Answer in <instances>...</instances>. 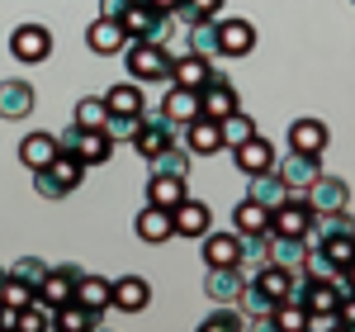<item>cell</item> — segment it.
I'll list each match as a JSON object with an SVG mask.
<instances>
[{
    "label": "cell",
    "instance_id": "obj_31",
    "mask_svg": "<svg viewBox=\"0 0 355 332\" xmlns=\"http://www.w3.org/2000/svg\"><path fill=\"white\" fill-rule=\"evenodd\" d=\"M105 105H110V114H142L147 110V95L137 90V81H123V85L105 90Z\"/></svg>",
    "mask_w": 355,
    "mask_h": 332
},
{
    "label": "cell",
    "instance_id": "obj_22",
    "mask_svg": "<svg viewBox=\"0 0 355 332\" xmlns=\"http://www.w3.org/2000/svg\"><path fill=\"white\" fill-rule=\"evenodd\" d=\"M147 304H152V285H147L142 276L114 280V308H119V313H142Z\"/></svg>",
    "mask_w": 355,
    "mask_h": 332
},
{
    "label": "cell",
    "instance_id": "obj_17",
    "mask_svg": "<svg viewBox=\"0 0 355 332\" xmlns=\"http://www.w3.org/2000/svg\"><path fill=\"white\" fill-rule=\"evenodd\" d=\"M246 181H251V185H246V194H251V199H256V204H266V209H279V204H284V199H289V185H284V176H279V171H256V176H246Z\"/></svg>",
    "mask_w": 355,
    "mask_h": 332
},
{
    "label": "cell",
    "instance_id": "obj_27",
    "mask_svg": "<svg viewBox=\"0 0 355 332\" xmlns=\"http://www.w3.org/2000/svg\"><path fill=\"white\" fill-rule=\"evenodd\" d=\"M232 228H237L242 238H256V233H270V209H266V204H256V199L246 194L242 204L232 209Z\"/></svg>",
    "mask_w": 355,
    "mask_h": 332
},
{
    "label": "cell",
    "instance_id": "obj_9",
    "mask_svg": "<svg viewBox=\"0 0 355 332\" xmlns=\"http://www.w3.org/2000/svg\"><path fill=\"white\" fill-rule=\"evenodd\" d=\"M199 110L209 114V119H218V124H223L227 114L242 110V100H237V85L227 81V76H218V72H214V81L199 90Z\"/></svg>",
    "mask_w": 355,
    "mask_h": 332
},
{
    "label": "cell",
    "instance_id": "obj_13",
    "mask_svg": "<svg viewBox=\"0 0 355 332\" xmlns=\"http://www.w3.org/2000/svg\"><path fill=\"white\" fill-rule=\"evenodd\" d=\"M128 43H133V38H128V28L119 24V19H105V15H100L95 24L85 28V48H90V53H100V57L123 53Z\"/></svg>",
    "mask_w": 355,
    "mask_h": 332
},
{
    "label": "cell",
    "instance_id": "obj_14",
    "mask_svg": "<svg viewBox=\"0 0 355 332\" xmlns=\"http://www.w3.org/2000/svg\"><path fill=\"white\" fill-rule=\"evenodd\" d=\"M76 285H81V271H76V266H48V276L38 285V299H48L53 308H62V304L76 299Z\"/></svg>",
    "mask_w": 355,
    "mask_h": 332
},
{
    "label": "cell",
    "instance_id": "obj_37",
    "mask_svg": "<svg viewBox=\"0 0 355 332\" xmlns=\"http://www.w3.org/2000/svg\"><path fill=\"white\" fill-rule=\"evenodd\" d=\"M33 294H38V290L24 285V280H15V276L0 280V308H5V313H19L24 304H33Z\"/></svg>",
    "mask_w": 355,
    "mask_h": 332
},
{
    "label": "cell",
    "instance_id": "obj_6",
    "mask_svg": "<svg viewBox=\"0 0 355 332\" xmlns=\"http://www.w3.org/2000/svg\"><path fill=\"white\" fill-rule=\"evenodd\" d=\"M10 53H15V62L38 67V62L53 57V33H48L43 24H19L15 33H10Z\"/></svg>",
    "mask_w": 355,
    "mask_h": 332
},
{
    "label": "cell",
    "instance_id": "obj_10",
    "mask_svg": "<svg viewBox=\"0 0 355 332\" xmlns=\"http://www.w3.org/2000/svg\"><path fill=\"white\" fill-rule=\"evenodd\" d=\"M180 128H185V147H190V157H214V152H223V124H218V119L199 114V119L180 124Z\"/></svg>",
    "mask_w": 355,
    "mask_h": 332
},
{
    "label": "cell",
    "instance_id": "obj_47",
    "mask_svg": "<svg viewBox=\"0 0 355 332\" xmlns=\"http://www.w3.org/2000/svg\"><path fill=\"white\" fill-rule=\"evenodd\" d=\"M0 280H5V276H0Z\"/></svg>",
    "mask_w": 355,
    "mask_h": 332
},
{
    "label": "cell",
    "instance_id": "obj_18",
    "mask_svg": "<svg viewBox=\"0 0 355 332\" xmlns=\"http://www.w3.org/2000/svg\"><path fill=\"white\" fill-rule=\"evenodd\" d=\"M251 48H256V24H246V19L218 24V57H246Z\"/></svg>",
    "mask_w": 355,
    "mask_h": 332
},
{
    "label": "cell",
    "instance_id": "obj_41",
    "mask_svg": "<svg viewBox=\"0 0 355 332\" xmlns=\"http://www.w3.org/2000/svg\"><path fill=\"white\" fill-rule=\"evenodd\" d=\"M218 10H223V0H185V5H180L175 15H180V19L190 24V19H214Z\"/></svg>",
    "mask_w": 355,
    "mask_h": 332
},
{
    "label": "cell",
    "instance_id": "obj_20",
    "mask_svg": "<svg viewBox=\"0 0 355 332\" xmlns=\"http://www.w3.org/2000/svg\"><path fill=\"white\" fill-rule=\"evenodd\" d=\"M232 162H237V171L242 176H256V171H270L275 166V147H270V138H246L242 147H232Z\"/></svg>",
    "mask_w": 355,
    "mask_h": 332
},
{
    "label": "cell",
    "instance_id": "obj_44",
    "mask_svg": "<svg viewBox=\"0 0 355 332\" xmlns=\"http://www.w3.org/2000/svg\"><path fill=\"white\" fill-rule=\"evenodd\" d=\"M147 5H157V10H166V15H175V10H180L185 0H147Z\"/></svg>",
    "mask_w": 355,
    "mask_h": 332
},
{
    "label": "cell",
    "instance_id": "obj_29",
    "mask_svg": "<svg viewBox=\"0 0 355 332\" xmlns=\"http://www.w3.org/2000/svg\"><path fill=\"white\" fill-rule=\"evenodd\" d=\"M180 199H185V176H152V181H147V204L175 209Z\"/></svg>",
    "mask_w": 355,
    "mask_h": 332
},
{
    "label": "cell",
    "instance_id": "obj_42",
    "mask_svg": "<svg viewBox=\"0 0 355 332\" xmlns=\"http://www.w3.org/2000/svg\"><path fill=\"white\" fill-rule=\"evenodd\" d=\"M336 318H341V328H355V290H346V299L336 308Z\"/></svg>",
    "mask_w": 355,
    "mask_h": 332
},
{
    "label": "cell",
    "instance_id": "obj_32",
    "mask_svg": "<svg viewBox=\"0 0 355 332\" xmlns=\"http://www.w3.org/2000/svg\"><path fill=\"white\" fill-rule=\"evenodd\" d=\"M270 328H279V332H303L308 328V308H303V299H279L275 304V313H270Z\"/></svg>",
    "mask_w": 355,
    "mask_h": 332
},
{
    "label": "cell",
    "instance_id": "obj_43",
    "mask_svg": "<svg viewBox=\"0 0 355 332\" xmlns=\"http://www.w3.org/2000/svg\"><path fill=\"white\" fill-rule=\"evenodd\" d=\"M128 5H133V0H100V15H105V19H123Z\"/></svg>",
    "mask_w": 355,
    "mask_h": 332
},
{
    "label": "cell",
    "instance_id": "obj_35",
    "mask_svg": "<svg viewBox=\"0 0 355 332\" xmlns=\"http://www.w3.org/2000/svg\"><path fill=\"white\" fill-rule=\"evenodd\" d=\"M152 176H190V147H162L152 157Z\"/></svg>",
    "mask_w": 355,
    "mask_h": 332
},
{
    "label": "cell",
    "instance_id": "obj_33",
    "mask_svg": "<svg viewBox=\"0 0 355 332\" xmlns=\"http://www.w3.org/2000/svg\"><path fill=\"white\" fill-rule=\"evenodd\" d=\"M57 328H67V332H90V328H100V313H95V308H85L81 299H71V304L57 308Z\"/></svg>",
    "mask_w": 355,
    "mask_h": 332
},
{
    "label": "cell",
    "instance_id": "obj_2",
    "mask_svg": "<svg viewBox=\"0 0 355 332\" xmlns=\"http://www.w3.org/2000/svg\"><path fill=\"white\" fill-rule=\"evenodd\" d=\"M123 57H128V76L133 81H171V62L175 57L166 53V43H142V38H133L123 48Z\"/></svg>",
    "mask_w": 355,
    "mask_h": 332
},
{
    "label": "cell",
    "instance_id": "obj_21",
    "mask_svg": "<svg viewBox=\"0 0 355 332\" xmlns=\"http://www.w3.org/2000/svg\"><path fill=\"white\" fill-rule=\"evenodd\" d=\"M57 152H62V147H57V133H24V138H19V162H24L28 171L53 166Z\"/></svg>",
    "mask_w": 355,
    "mask_h": 332
},
{
    "label": "cell",
    "instance_id": "obj_19",
    "mask_svg": "<svg viewBox=\"0 0 355 332\" xmlns=\"http://www.w3.org/2000/svg\"><path fill=\"white\" fill-rule=\"evenodd\" d=\"M204 261L209 266H242V233H204Z\"/></svg>",
    "mask_w": 355,
    "mask_h": 332
},
{
    "label": "cell",
    "instance_id": "obj_3",
    "mask_svg": "<svg viewBox=\"0 0 355 332\" xmlns=\"http://www.w3.org/2000/svg\"><path fill=\"white\" fill-rule=\"evenodd\" d=\"M171 19H175V15H166V10L147 5V0H133V5L123 10V19H119V24L128 28V38H142V43H166V38H171Z\"/></svg>",
    "mask_w": 355,
    "mask_h": 332
},
{
    "label": "cell",
    "instance_id": "obj_30",
    "mask_svg": "<svg viewBox=\"0 0 355 332\" xmlns=\"http://www.w3.org/2000/svg\"><path fill=\"white\" fill-rule=\"evenodd\" d=\"M76 299H81L85 308H95V313H105V308L114 304V280H105V276H81Z\"/></svg>",
    "mask_w": 355,
    "mask_h": 332
},
{
    "label": "cell",
    "instance_id": "obj_5",
    "mask_svg": "<svg viewBox=\"0 0 355 332\" xmlns=\"http://www.w3.org/2000/svg\"><path fill=\"white\" fill-rule=\"evenodd\" d=\"M313 219H318L313 204L289 194L279 209H270V233H275V238H308V233H313Z\"/></svg>",
    "mask_w": 355,
    "mask_h": 332
},
{
    "label": "cell",
    "instance_id": "obj_34",
    "mask_svg": "<svg viewBox=\"0 0 355 332\" xmlns=\"http://www.w3.org/2000/svg\"><path fill=\"white\" fill-rule=\"evenodd\" d=\"M71 124H81V128H105V124H110V105H105V95H81V100H76V114H71Z\"/></svg>",
    "mask_w": 355,
    "mask_h": 332
},
{
    "label": "cell",
    "instance_id": "obj_24",
    "mask_svg": "<svg viewBox=\"0 0 355 332\" xmlns=\"http://www.w3.org/2000/svg\"><path fill=\"white\" fill-rule=\"evenodd\" d=\"M251 285H256V290H266L275 304H279V299H289V294H294V285H299V280H294V271H289V266L266 261V266L256 271V280H251Z\"/></svg>",
    "mask_w": 355,
    "mask_h": 332
},
{
    "label": "cell",
    "instance_id": "obj_26",
    "mask_svg": "<svg viewBox=\"0 0 355 332\" xmlns=\"http://www.w3.org/2000/svg\"><path fill=\"white\" fill-rule=\"evenodd\" d=\"M137 238L142 242H166V238H175V219H171V209H157V204H147L142 214H137Z\"/></svg>",
    "mask_w": 355,
    "mask_h": 332
},
{
    "label": "cell",
    "instance_id": "obj_8",
    "mask_svg": "<svg viewBox=\"0 0 355 332\" xmlns=\"http://www.w3.org/2000/svg\"><path fill=\"white\" fill-rule=\"evenodd\" d=\"M246 290V271L242 266H209V276H204V294L214 299V304H237Z\"/></svg>",
    "mask_w": 355,
    "mask_h": 332
},
{
    "label": "cell",
    "instance_id": "obj_1",
    "mask_svg": "<svg viewBox=\"0 0 355 332\" xmlns=\"http://www.w3.org/2000/svg\"><path fill=\"white\" fill-rule=\"evenodd\" d=\"M81 181H85V162L76 152H57L53 166L33 171V190L43 199H67L71 190H81Z\"/></svg>",
    "mask_w": 355,
    "mask_h": 332
},
{
    "label": "cell",
    "instance_id": "obj_12",
    "mask_svg": "<svg viewBox=\"0 0 355 332\" xmlns=\"http://www.w3.org/2000/svg\"><path fill=\"white\" fill-rule=\"evenodd\" d=\"M308 204H313V214H336V209L351 204V185L341 176H318L308 185Z\"/></svg>",
    "mask_w": 355,
    "mask_h": 332
},
{
    "label": "cell",
    "instance_id": "obj_45",
    "mask_svg": "<svg viewBox=\"0 0 355 332\" xmlns=\"http://www.w3.org/2000/svg\"><path fill=\"white\" fill-rule=\"evenodd\" d=\"M341 285H346V290H355V261L346 266V271H341Z\"/></svg>",
    "mask_w": 355,
    "mask_h": 332
},
{
    "label": "cell",
    "instance_id": "obj_36",
    "mask_svg": "<svg viewBox=\"0 0 355 332\" xmlns=\"http://www.w3.org/2000/svg\"><path fill=\"white\" fill-rule=\"evenodd\" d=\"M190 53L218 57V19H190Z\"/></svg>",
    "mask_w": 355,
    "mask_h": 332
},
{
    "label": "cell",
    "instance_id": "obj_46",
    "mask_svg": "<svg viewBox=\"0 0 355 332\" xmlns=\"http://www.w3.org/2000/svg\"><path fill=\"white\" fill-rule=\"evenodd\" d=\"M0 323H15V313H5V308H0Z\"/></svg>",
    "mask_w": 355,
    "mask_h": 332
},
{
    "label": "cell",
    "instance_id": "obj_4",
    "mask_svg": "<svg viewBox=\"0 0 355 332\" xmlns=\"http://www.w3.org/2000/svg\"><path fill=\"white\" fill-rule=\"evenodd\" d=\"M57 147L62 152H76L85 166H100L114 157V138L105 128H81V124H71L67 133H57Z\"/></svg>",
    "mask_w": 355,
    "mask_h": 332
},
{
    "label": "cell",
    "instance_id": "obj_16",
    "mask_svg": "<svg viewBox=\"0 0 355 332\" xmlns=\"http://www.w3.org/2000/svg\"><path fill=\"white\" fill-rule=\"evenodd\" d=\"M209 81H214V62H209V57L190 53V57H175V62H171V85H185V90H204Z\"/></svg>",
    "mask_w": 355,
    "mask_h": 332
},
{
    "label": "cell",
    "instance_id": "obj_40",
    "mask_svg": "<svg viewBox=\"0 0 355 332\" xmlns=\"http://www.w3.org/2000/svg\"><path fill=\"white\" fill-rule=\"evenodd\" d=\"M10 276H15V280H24V285H33V290H38V285H43V276H48V266H43V256H19V261L10 266Z\"/></svg>",
    "mask_w": 355,
    "mask_h": 332
},
{
    "label": "cell",
    "instance_id": "obj_39",
    "mask_svg": "<svg viewBox=\"0 0 355 332\" xmlns=\"http://www.w3.org/2000/svg\"><path fill=\"white\" fill-rule=\"evenodd\" d=\"M246 138H256V119H251V114H227V119H223V147H242Z\"/></svg>",
    "mask_w": 355,
    "mask_h": 332
},
{
    "label": "cell",
    "instance_id": "obj_23",
    "mask_svg": "<svg viewBox=\"0 0 355 332\" xmlns=\"http://www.w3.org/2000/svg\"><path fill=\"white\" fill-rule=\"evenodd\" d=\"M289 147H294V152H313V157H322V152H327V124H322V119H294V128H289Z\"/></svg>",
    "mask_w": 355,
    "mask_h": 332
},
{
    "label": "cell",
    "instance_id": "obj_25",
    "mask_svg": "<svg viewBox=\"0 0 355 332\" xmlns=\"http://www.w3.org/2000/svg\"><path fill=\"white\" fill-rule=\"evenodd\" d=\"M162 114L180 128V124H190V119H199V90H185V85H171L166 90V100H162Z\"/></svg>",
    "mask_w": 355,
    "mask_h": 332
},
{
    "label": "cell",
    "instance_id": "obj_7",
    "mask_svg": "<svg viewBox=\"0 0 355 332\" xmlns=\"http://www.w3.org/2000/svg\"><path fill=\"white\" fill-rule=\"evenodd\" d=\"M275 171L284 176L289 190H308V185L322 176V157H313V152H294V147H289V157H275Z\"/></svg>",
    "mask_w": 355,
    "mask_h": 332
},
{
    "label": "cell",
    "instance_id": "obj_15",
    "mask_svg": "<svg viewBox=\"0 0 355 332\" xmlns=\"http://www.w3.org/2000/svg\"><path fill=\"white\" fill-rule=\"evenodd\" d=\"M38 105V95H33V85L19 81V76H10V81H0V119H28Z\"/></svg>",
    "mask_w": 355,
    "mask_h": 332
},
{
    "label": "cell",
    "instance_id": "obj_38",
    "mask_svg": "<svg viewBox=\"0 0 355 332\" xmlns=\"http://www.w3.org/2000/svg\"><path fill=\"white\" fill-rule=\"evenodd\" d=\"M204 332H237V328H246V313L237 304H214V313L199 323Z\"/></svg>",
    "mask_w": 355,
    "mask_h": 332
},
{
    "label": "cell",
    "instance_id": "obj_11",
    "mask_svg": "<svg viewBox=\"0 0 355 332\" xmlns=\"http://www.w3.org/2000/svg\"><path fill=\"white\" fill-rule=\"evenodd\" d=\"M171 219H175V238H204L209 228H214V209L204 204V199H180L175 209H171Z\"/></svg>",
    "mask_w": 355,
    "mask_h": 332
},
{
    "label": "cell",
    "instance_id": "obj_28",
    "mask_svg": "<svg viewBox=\"0 0 355 332\" xmlns=\"http://www.w3.org/2000/svg\"><path fill=\"white\" fill-rule=\"evenodd\" d=\"M15 328L19 332H53L57 328V308L33 294V304H24L19 313H15Z\"/></svg>",
    "mask_w": 355,
    "mask_h": 332
}]
</instances>
